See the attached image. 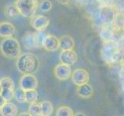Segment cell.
Returning a JSON list of instances; mask_svg holds the SVG:
<instances>
[{"mask_svg": "<svg viewBox=\"0 0 124 116\" xmlns=\"http://www.w3.org/2000/svg\"><path fill=\"white\" fill-rule=\"evenodd\" d=\"M99 17L101 22L108 24L112 23L115 19V13L110 6H104L100 9Z\"/></svg>", "mask_w": 124, "mask_h": 116, "instance_id": "7c38bea8", "label": "cell"}, {"mask_svg": "<svg viewBox=\"0 0 124 116\" xmlns=\"http://www.w3.org/2000/svg\"><path fill=\"white\" fill-rule=\"evenodd\" d=\"M14 98L16 102L19 103H25V92L21 88H18L15 91Z\"/></svg>", "mask_w": 124, "mask_h": 116, "instance_id": "7402d4cb", "label": "cell"}, {"mask_svg": "<svg viewBox=\"0 0 124 116\" xmlns=\"http://www.w3.org/2000/svg\"><path fill=\"white\" fill-rule=\"evenodd\" d=\"M19 14V12L16 9V7L13 6H9L6 8V15L9 17H15Z\"/></svg>", "mask_w": 124, "mask_h": 116, "instance_id": "603a6c76", "label": "cell"}, {"mask_svg": "<svg viewBox=\"0 0 124 116\" xmlns=\"http://www.w3.org/2000/svg\"><path fill=\"white\" fill-rule=\"evenodd\" d=\"M78 60V54L74 50H61L59 55V60L61 64L68 66L74 65Z\"/></svg>", "mask_w": 124, "mask_h": 116, "instance_id": "30bf717a", "label": "cell"}, {"mask_svg": "<svg viewBox=\"0 0 124 116\" xmlns=\"http://www.w3.org/2000/svg\"><path fill=\"white\" fill-rule=\"evenodd\" d=\"M42 116H50L54 111V106L49 101H43L40 102Z\"/></svg>", "mask_w": 124, "mask_h": 116, "instance_id": "ac0fdd59", "label": "cell"}, {"mask_svg": "<svg viewBox=\"0 0 124 116\" xmlns=\"http://www.w3.org/2000/svg\"><path fill=\"white\" fill-rule=\"evenodd\" d=\"M0 84L2 86L1 96L6 102H9L14 98L15 85L13 79L9 77H5L0 80Z\"/></svg>", "mask_w": 124, "mask_h": 116, "instance_id": "277c9868", "label": "cell"}, {"mask_svg": "<svg viewBox=\"0 0 124 116\" xmlns=\"http://www.w3.org/2000/svg\"><path fill=\"white\" fill-rule=\"evenodd\" d=\"M28 112L31 115V116H42L40 102H37L32 104H30Z\"/></svg>", "mask_w": 124, "mask_h": 116, "instance_id": "d6986e66", "label": "cell"}, {"mask_svg": "<svg viewBox=\"0 0 124 116\" xmlns=\"http://www.w3.org/2000/svg\"><path fill=\"white\" fill-rule=\"evenodd\" d=\"M0 51L5 57L15 59L21 54L20 44L14 37L4 39L0 44Z\"/></svg>", "mask_w": 124, "mask_h": 116, "instance_id": "7a4b0ae2", "label": "cell"}, {"mask_svg": "<svg viewBox=\"0 0 124 116\" xmlns=\"http://www.w3.org/2000/svg\"><path fill=\"white\" fill-rule=\"evenodd\" d=\"M39 9L42 12H48L52 8V3L49 0H44L39 4Z\"/></svg>", "mask_w": 124, "mask_h": 116, "instance_id": "cb8c5ba5", "label": "cell"}, {"mask_svg": "<svg viewBox=\"0 0 124 116\" xmlns=\"http://www.w3.org/2000/svg\"><path fill=\"white\" fill-rule=\"evenodd\" d=\"M54 73L57 79L60 80H67L71 77L72 71L71 66L61 63L54 67Z\"/></svg>", "mask_w": 124, "mask_h": 116, "instance_id": "ba28073f", "label": "cell"}, {"mask_svg": "<svg viewBox=\"0 0 124 116\" xmlns=\"http://www.w3.org/2000/svg\"><path fill=\"white\" fill-rule=\"evenodd\" d=\"M42 47L50 52L56 51L59 49V39L52 34H46L43 41Z\"/></svg>", "mask_w": 124, "mask_h": 116, "instance_id": "8fae6325", "label": "cell"}, {"mask_svg": "<svg viewBox=\"0 0 124 116\" xmlns=\"http://www.w3.org/2000/svg\"><path fill=\"white\" fill-rule=\"evenodd\" d=\"M24 92H25V102L26 103L32 104V103L37 102L38 93L37 90L26 91Z\"/></svg>", "mask_w": 124, "mask_h": 116, "instance_id": "ffe728a7", "label": "cell"}, {"mask_svg": "<svg viewBox=\"0 0 124 116\" xmlns=\"http://www.w3.org/2000/svg\"><path fill=\"white\" fill-rule=\"evenodd\" d=\"M0 115L1 116H17L18 108L15 104L6 102L0 108Z\"/></svg>", "mask_w": 124, "mask_h": 116, "instance_id": "5bb4252c", "label": "cell"}, {"mask_svg": "<svg viewBox=\"0 0 124 116\" xmlns=\"http://www.w3.org/2000/svg\"><path fill=\"white\" fill-rule=\"evenodd\" d=\"M6 102L5 101V99H4V98H2V97L1 95H0V108H1Z\"/></svg>", "mask_w": 124, "mask_h": 116, "instance_id": "4316f807", "label": "cell"}, {"mask_svg": "<svg viewBox=\"0 0 124 116\" xmlns=\"http://www.w3.org/2000/svg\"><path fill=\"white\" fill-rule=\"evenodd\" d=\"M100 35H101V37H102L105 41L106 42H108L109 40L112 37V33L109 30H108L107 29H104L103 30L101 31L100 33Z\"/></svg>", "mask_w": 124, "mask_h": 116, "instance_id": "d4e9b609", "label": "cell"}, {"mask_svg": "<svg viewBox=\"0 0 124 116\" xmlns=\"http://www.w3.org/2000/svg\"><path fill=\"white\" fill-rule=\"evenodd\" d=\"M50 24V19L44 15H34L31 17L30 25L37 32H44Z\"/></svg>", "mask_w": 124, "mask_h": 116, "instance_id": "8992f818", "label": "cell"}, {"mask_svg": "<svg viewBox=\"0 0 124 116\" xmlns=\"http://www.w3.org/2000/svg\"><path fill=\"white\" fill-rule=\"evenodd\" d=\"M116 55V50L115 46L111 44H107L103 47L102 56L105 60L112 62L114 60V57Z\"/></svg>", "mask_w": 124, "mask_h": 116, "instance_id": "e0dca14e", "label": "cell"}, {"mask_svg": "<svg viewBox=\"0 0 124 116\" xmlns=\"http://www.w3.org/2000/svg\"><path fill=\"white\" fill-rule=\"evenodd\" d=\"M17 116H31V115L29 112H22V113L19 114Z\"/></svg>", "mask_w": 124, "mask_h": 116, "instance_id": "83f0119b", "label": "cell"}, {"mask_svg": "<svg viewBox=\"0 0 124 116\" xmlns=\"http://www.w3.org/2000/svg\"><path fill=\"white\" fill-rule=\"evenodd\" d=\"M74 116H86V115H85V114L83 113V112L78 111V112H76V113L75 114V115H74Z\"/></svg>", "mask_w": 124, "mask_h": 116, "instance_id": "f1b7e54d", "label": "cell"}, {"mask_svg": "<svg viewBox=\"0 0 124 116\" xmlns=\"http://www.w3.org/2000/svg\"><path fill=\"white\" fill-rule=\"evenodd\" d=\"M74 111L68 106H61L57 108L56 116H74Z\"/></svg>", "mask_w": 124, "mask_h": 116, "instance_id": "44dd1931", "label": "cell"}, {"mask_svg": "<svg viewBox=\"0 0 124 116\" xmlns=\"http://www.w3.org/2000/svg\"><path fill=\"white\" fill-rule=\"evenodd\" d=\"M23 45L26 49L31 50L40 47L37 40V32H26L22 39Z\"/></svg>", "mask_w": 124, "mask_h": 116, "instance_id": "9c48e42d", "label": "cell"}, {"mask_svg": "<svg viewBox=\"0 0 124 116\" xmlns=\"http://www.w3.org/2000/svg\"><path fill=\"white\" fill-rule=\"evenodd\" d=\"M58 39H59V48L61 50H73L75 47V40L71 36L64 35Z\"/></svg>", "mask_w": 124, "mask_h": 116, "instance_id": "9a60e30c", "label": "cell"}, {"mask_svg": "<svg viewBox=\"0 0 124 116\" xmlns=\"http://www.w3.org/2000/svg\"><path fill=\"white\" fill-rule=\"evenodd\" d=\"M14 5L22 16L30 18L33 16L39 7L38 0H16Z\"/></svg>", "mask_w": 124, "mask_h": 116, "instance_id": "3957f363", "label": "cell"}, {"mask_svg": "<svg viewBox=\"0 0 124 116\" xmlns=\"http://www.w3.org/2000/svg\"><path fill=\"white\" fill-rule=\"evenodd\" d=\"M57 1L63 6H67L71 2V0H57Z\"/></svg>", "mask_w": 124, "mask_h": 116, "instance_id": "484cf974", "label": "cell"}, {"mask_svg": "<svg viewBox=\"0 0 124 116\" xmlns=\"http://www.w3.org/2000/svg\"><path fill=\"white\" fill-rule=\"evenodd\" d=\"M1 93H2V86L0 84V95H1Z\"/></svg>", "mask_w": 124, "mask_h": 116, "instance_id": "f546056e", "label": "cell"}, {"mask_svg": "<svg viewBox=\"0 0 124 116\" xmlns=\"http://www.w3.org/2000/svg\"><path fill=\"white\" fill-rule=\"evenodd\" d=\"M76 92L77 94L81 98H90L93 94V88L90 84H85L78 86Z\"/></svg>", "mask_w": 124, "mask_h": 116, "instance_id": "2e32d148", "label": "cell"}, {"mask_svg": "<svg viewBox=\"0 0 124 116\" xmlns=\"http://www.w3.org/2000/svg\"><path fill=\"white\" fill-rule=\"evenodd\" d=\"M17 71L23 73H33L39 67L38 58L31 53H23L17 57L16 63Z\"/></svg>", "mask_w": 124, "mask_h": 116, "instance_id": "6da1fadb", "label": "cell"}, {"mask_svg": "<svg viewBox=\"0 0 124 116\" xmlns=\"http://www.w3.org/2000/svg\"><path fill=\"white\" fill-rule=\"evenodd\" d=\"M19 84V88H21L24 91L37 90L38 87V80L33 73H26V74H23L20 77Z\"/></svg>", "mask_w": 124, "mask_h": 116, "instance_id": "5b68a950", "label": "cell"}, {"mask_svg": "<svg viewBox=\"0 0 124 116\" xmlns=\"http://www.w3.org/2000/svg\"><path fill=\"white\" fill-rule=\"evenodd\" d=\"M72 82L77 86L88 84L89 80V73L85 69H76L71 73Z\"/></svg>", "mask_w": 124, "mask_h": 116, "instance_id": "52a82bcc", "label": "cell"}, {"mask_svg": "<svg viewBox=\"0 0 124 116\" xmlns=\"http://www.w3.org/2000/svg\"><path fill=\"white\" fill-rule=\"evenodd\" d=\"M16 33V28L13 23L7 21L0 22V37L6 39L13 37Z\"/></svg>", "mask_w": 124, "mask_h": 116, "instance_id": "4fadbf2b", "label": "cell"}]
</instances>
